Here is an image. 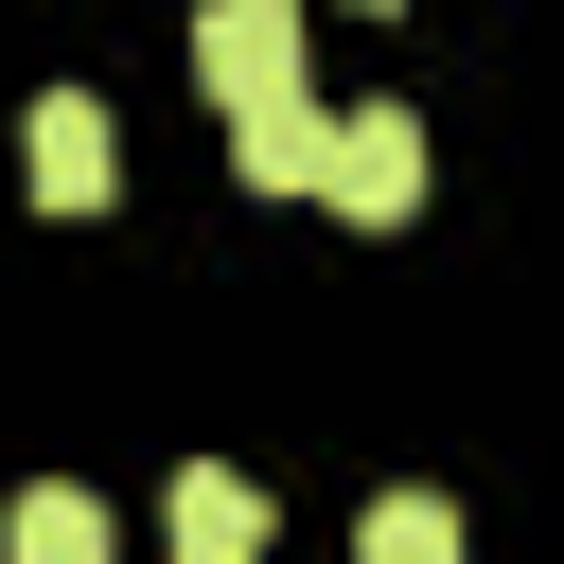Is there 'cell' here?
Returning <instances> with one entry per match:
<instances>
[{"label":"cell","instance_id":"obj_1","mask_svg":"<svg viewBox=\"0 0 564 564\" xmlns=\"http://www.w3.org/2000/svg\"><path fill=\"white\" fill-rule=\"evenodd\" d=\"M194 88H212L229 123L300 106V0H194Z\"/></svg>","mask_w":564,"mask_h":564},{"label":"cell","instance_id":"obj_2","mask_svg":"<svg viewBox=\"0 0 564 564\" xmlns=\"http://www.w3.org/2000/svg\"><path fill=\"white\" fill-rule=\"evenodd\" d=\"M18 176H35V212H106V194H123L106 106H88V88H35V106H18Z\"/></svg>","mask_w":564,"mask_h":564},{"label":"cell","instance_id":"obj_3","mask_svg":"<svg viewBox=\"0 0 564 564\" xmlns=\"http://www.w3.org/2000/svg\"><path fill=\"white\" fill-rule=\"evenodd\" d=\"M317 194H335L352 229H405V212H423V123H405V106H335V159H317Z\"/></svg>","mask_w":564,"mask_h":564},{"label":"cell","instance_id":"obj_4","mask_svg":"<svg viewBox=\"0 0 564 564\" xmlns=\"http://www.w3.org/2000/svg\"><path fill=\"white\" fill-rule=\"evenodd\" d=\"M159 529H176V564H264V494H247L229 458H194V476L159 494Z\"/></svg>","mask_w":564,"mask_h":564},{"label":"cell","instance_id":"obj_5","mask_svg":"<svg viewBox=\"0 0 564 564\" xmlns=\"http://www.w3.org/2000/svg\"><path fill=\"white\" fill-rule=\"evenodd\" d=\"M317 159H335V106H317V88L264 106V123H229V176H247V194H317Z\"/></svg>","mask_w":564,"mask_h":564},{"label":"cell","instance_id":"obj_6","mask_svg":"<svg viewBox=\"0 0 564 564\" xmlns=\"http://www.w3.org/2000/svg\"><path fill=\"white\" fill-rule=\"evenodd\" d=\"M0 564H106V494H70V476H35V494L0 511Z\"/></svg>","mask_w":564,"mask_h":564},{"label":"cell","instance_id":"obj_7","mask_svg":"<svg viewBox=\"0 0 564 564\" xmlns=\"http://www.w3.org/2000/svg\"><path fill=\"white\" fill-rule=\"evenodd\" d=\"M352 564H458V511L441 494H370L352 511Z\"/></svg>","mask_w":564,"mask_h":564},{"label":"cell","instance_id":"obj_8","mask_svg":"<svg viewBox=\"0 0 564 564\" xmlns=\"http://www.w3.org/2000/svg\"><path fill=\"white\" fill-rule=\"evenodd\" d=\"M370 18H405V0H370Z\"/></svg>","mask_w":564,"mask_h":564}]
</instances>
